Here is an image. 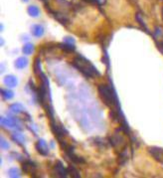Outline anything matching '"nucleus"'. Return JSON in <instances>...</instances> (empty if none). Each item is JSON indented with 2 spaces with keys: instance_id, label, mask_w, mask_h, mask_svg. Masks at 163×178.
<instances>
[{
  "instance_id": "nucleus-20",
  "label": "nucleus",
  "mask_w": 163,
  "mask_h": 178,
  "mask_svg": "<svg viewBox=\"0 0 163 178\" xmlns=\"http://www.w3.org/2000/svg\"><path fill=\"white\" fill-rule=\"evenodd\" d=\"M34 72L37 76H39L42 72H41V69H40V59L37 58L35 60V65H34Z\"/></svg>"
},
{
  "instance_id": "nucleus-18",
  "label": "nucleus",
  "mask_w": 163,
  "mask_h": 178,
  "mask_svg": "<svg viewBox=\"0 0 163 178\" xmlns=\"http://www.w3.org/2000/svg\"><path fill=\"white\" fill-rule=\"evenodd\" d=\"M68 173L72 177H74V178H78V177L81 176L79 170L75 166H73V165H70V166L68 167Z\"/></svg>"
},
{
  "instance_id": "nucleus-25",
  "label": "nucleus",
  "mask_w": 163,
  "mask_h": 178,
  "mask_svg": "<svg viewBox=\"0 0 163 178\" xmlns=\"http://www.w3.org/2000/svg\"><path fill=\"white\" fill-rule=\"evenodd\" d=\"M160 48L163 50V42H161V43H160Z\"/></svg>"
},
{
  "instance_id": "nucleus-27",
  "label": "nucleus",
  "mask_w": 163,
  "mask_h": 178,
  "mask_svg": "<svg viewBox=\"0 0 163 178\" xmlns=\"http://www.w3.org/2000/svg\"><path fill=\"white\" fill-rule=\"evenodd\" d=\"M42 1H44V0H42Z\"/></svg>"
},
{
  "instance_id": "nucleus-24",
  "label": "nucleus",
  "mask_w": 163,
  "mask_h": 178,
  "mask_svg": "<svg viewBox=\"0 0 163 178\" xmlns=\"http://www.w3.org/2000/svg\"><path fill=\"white\" fill-rule=\"evenodd\" d=\"M85 1L89 2V3H97V0H85Z\"/></svg>"
},
{
  "instance_id": "nucleus-4",
  "label": "nucleus",
  "mask_w": 163,
  "mask_h": 178,
  "mask_svg": "<svg viewBox=\"0 0 163 178\" xmlns=\"http://www.w3.org/2000/svg\"><path fill=\"white\" fill-rule=\"evenodd\" d=\"M46 9H47L50 13H51L54 18H55L57 21H59V22L62 24V25H66L67 23L69 22V19L68 17H67L64 13H62V12H58V11H54L53 9L50 8V6H48L47 4H46Z\"/></svg>"
},
{
  "instance_id": "nucleus-26",
  "label": "nucleus",
  "mask_w": 163,
  "mask_h": 178,
  "mask_svg": "<svg viewBox=\"0 0 163 178\" xmlns=\"http://www.w3.org/2000/svg\"><path fill=\"white\" fill-rule=\"evenodd\" d=\"M22 1H23V2H28L29 0H22Z\"/></svg>"
},
{
  "instance_id": "nucleus-10",
  "label": "nucleus",
  "mask_w": 163,
  "mask_h": 178,
  "mask_svg": "<svg viewBox=\"0 0 163 178\" xmlns=\"http://www.w3.org/2000/svg\"><path fill=\"white\" fill-rule=\"evenodd\" d=\"M28 63H29V61H28V59L26 57H20L15 61L14 65H15L16 68H17V69L22 70V69H25V68L28 66Z\"/></svg>"
},
{
  "instance_id": "nucleus-13",
  "label": "nucleus",
  "mask_w": 163,
  "mask_h": 178,
  "mask_svg": "<svg viewBox=\"0 0 163 178\" xmlns=\"http://www.w3.org/2000/svg\"><path fill=\"white\" fill-rule=\"evenodd\" d=\"M27 12L29 16L33 17V18H36V17H38L39 14H40V10L39 8L35 6V5H30L28 8H27Z\"/></svg>"
},
{
  "instance_id": "nucleus-21",
  "label": "nucleus",
  "mask_w": 163,
  "mask_h": 178,
  "mask_svg": "<svg viewBox=\"0 0 163 178\" xmlns=\"http://www.w3.org/2000/svg\"><path fill=\"white\" fill-rule=\"evenodd\" d=\"M0 145H1V148H2V149H8V148L10 147L9 143H8L3 137H1V142H0Z\"/></svg>"
},
{
  "instance_id": "nucleus-5",
  "label": "nucleus",
  "mask_w": 163,
  "mask_h": 178,
  "mask_svg": "<svg viewBox=\"0 0 163 178\" xmlns=\"http://www.w3.org/2000/svg\"><path fill=\"white\" fill-rule=\"evenodd\" d=\"M36 149L37 151L39 152L41 155H44V156H47L49 154V147L47 142H46L44 139H39L38 141L36 143Z\"/></svg>"
},
{
  "instance_id": "nucleus-19",
  "label": "nucleus",
  "mask_w": 163,
  "mask_h": 178,
  "mask_svg": "<svg viewBox=\"0 0 163 178\" xmlns=\"http://www.w3.org/2000/svg\"><path fill=\"white\" fill-rule=\"evenodd\" d=\"M8 174H9L10 177L12 178H18L21 176V172L18 168H16V167H12L10 168L9 170H8Z\"/></svg>"
},
{
  "instance_id": "nucleus-14",
  "label": "nucleus",
  "mask_w": 163,
  "mask_h": 178,
  "mask_svg": "<svg viewBox=\"0 0 163 178\" xmlns=\"http://www.w3.org/2000/svg\"><path fill=\"white\" fill-rule=\"evenodd\" d=\"M12 138H13V140H15V142H17L20 145L25 144V141H26L24 135L19 133H14L13 134H12Z\"/></svg>"
},
{
  "instance_id": "nucleus-16",
  "label": "nucleus",
  "mask_w": 163,
  "mask_h": 178,
  "mask_svg": "<svg viewBox=\"0 0 163 178\" xmlns=\"http://www.w3.org/2000/svg\"><path fill=\"white\" fill-rule=\"evenodd\" d=\"M34 45L32 43H26L22 48V52L25 54V55H31L33 52H34Z\"/></svg>"
},
{
  "instance_id": "nucleus-9",
  "label": "nucleus",
  "mask_w": 163,
  "mask_h": 178,
  "mask_svg": "<svg viewBox=\"0 0 163 178\" xmlns=\"http://www.w3.org/2000/svg\"><path fill=\"white\" fill-rule=\"evenodd\" d=\"M4 84L9 88H15L18 85V80L13 75H8L4 78Z\"/></svg>"
},
{
  "instance_id": "nucleus-11",
  "label": "nucleus",
  "mask_w": 163,
  "mask_h": 178,
  "mask_svg": "<svg viewBox=\"0 0 163 178\" xmlns=\"http://www.w3.org/2000/svg\"><path fill=\"white\" fill-rule=\"evenodd\" d=\"M1 125L5 126V128H15L16 122L13 118H5V117H1Z\"/></svg>"
},
{
  "instance_id": "nucleus-3",
  "label": "nucleus",
  "mask_w": 163,
  "mask_h": 178,
  "mask_svg": "<svg viewBox=\"0 0 163 178\" xmlns=\"http://www.w3.org/2000/svg\"><path fill=\"white\" fill-rule=\"evenodd\" d=\"M148 152L156 161L163 164V148L157 146L148 147Z\"/></svg>"
},
{
  "instance_id": "nucleus-12",
  "label": "nucleus",
  "mask_w": 163,
  "mask_h": 178,
  "mask_svg": "<svg viewBox=\"0 0 163 178\" xmlns=\"http://www.w3.org/2000/svg\"><path fill=\"white\" fill-rule=\"evenodd\" d=\"M9 109L13 113H23L25 111V108L23 105H21L19 103H16L11 105L9 107Z\"/></svg>"
},
{
  "instance_id": "nucleus-6",
  "label": "nucleus",
  "mask_w": 163,
  "mask_h": 178,
  "mask_svg": "<svg viewBox=\"0 0 163 178\" xmlns=\"http://www.w3.org/2000/svg\"><path fill=\"white\" fill-rule=\"evenodd\" d=\"M22 170L25 173H28V174H34L36 171V165L30 160H27L22 164Z\"/></svg>"
},
{
  "instance_id": "nucleus-23",
  "label": "nucleus",
  "mask_w": 163,
  "mask_h": 178,
  "mask_svg": "<svg viewBox=\"0 0 163 178\" xmlns=\"http://www.w3.org/2000/svg\"><path fill=\"white\" fill-rule=\"evenodd\" d=\"M107 0H97V4H99V5H103V4L106 3Z\"/></svg>"
},
{
  "instance_id": "nucleus-22",
  "label": "nucleus",
  "mask_w": 163,
  "mask_h": 178,
  "mask_svg": "<svg viewBox=\"0 0 163 178\" xmlns=\"http://www.w3.org/2000/svg\"><path fill=\"white\" fill-rule=\"evenodd\" d=\"M64 42L65 43H69V44H74L75 45V39L73 37H65L64 38Z\"/></svg>"
},
{
  "instance_id": "nucleus-8",
  "label": "nucleus",
  "mask_w": 163,
  "mask_h": 178,
  "mask_svg": "<svg viewBox=\"0 0 163 178\" xmlns=\"http://www.w3.org/2000/svg\"><path fill=\"white\" fill-rule=\"evenodd\" d=\"M31 32H32L33 36H35L37 38H40V37H42V36L44 35L45 29L40 24H35V25H33V26L31 27Z\"/></svg>"
},
{
  "instance_id": "nucleus-7",
  "label": "nucleus",
  "mask_w": 163,
  "mask_h": 178,
  "mask_svg": "<svg viewBox=\"0 0 163 178\" xmlns=\"http://www.w3.org/2000/svg\"><path fill=\"white\" fill-rule=\"evenodd\" d=\"M55 171L60 177H67L69 174L68 169H66L64 167V165H63V163L61 161H59V160H58L55 164Z\"/></svg>"
},
{
  "instance_id": "nucleus-17",
  "label": "nucleus",
  "mask_w": 163,
  "mask_h": 178,
  "mask_svg": "<svg viewBox=\"0 0 163 178\" xmlns=\"http://www.w3.org/2000/svg\"><path fill=\"white\" fill-rule=\"evenodd\" d=\"M1 95H2L4 100L8 101V100H11L12 97H14V93L12 92L11 90H7V89H6V90H4V89H2V90H1Z\"/></svg>"
},
{
  "instance_id": "nucleus-15",
  "label": "nucleus",
  "mask_w": 163,
  "mask_h": 178,
  "mask_svg": "<svg viewBox=\"0 0 163 178\" xmlns=\"http://www.w3.org/2000/svg\"><path fill=\"white\" fill-rule=\"evenodd\" d=\"M60 47V49H62L63 51H65V52H68V53H71V52H74L76 47H75L74 44H69V43H62V44H59L58 45Z\"/></svg>"
},
{
  "instance_id": "nucleus-1",
  "label": "nucleus",
  "mask_w": 163,
  "mask_h": 178,
  "mask_svg": "<svg viewBox=\"0 0 163 178\" xmlns=\"http://www.w3.org/2000/svg\"><path fill=\"white\" fill-rule=\"evenodd\" d=\"M98 90H99V97H101V99L103 100L104 105L114 109L112 111H115L118 113H122L119 109V104L118 101V97H116V93L114 89L110 86H107V85H99Z\"/></svg>"
},
{
  "instance_id": "nucleus-2",
  "label": "nucleus",
  "mask_w": 163,
  "mask_h": 178,
  "mask_svg": "<svg viewBox=\"0 0 163 178\" xmlns=\"http://www.w3.org/2000/svg\"><path fill=\"white\" fill-rule=\"evenodd\" d=\"M73 65L87 78H95L101 76L99 72L97 70V68L91 64L87 59L83 57L82 55H79L74 59Z\"/></svg>"
}]
</instances>
